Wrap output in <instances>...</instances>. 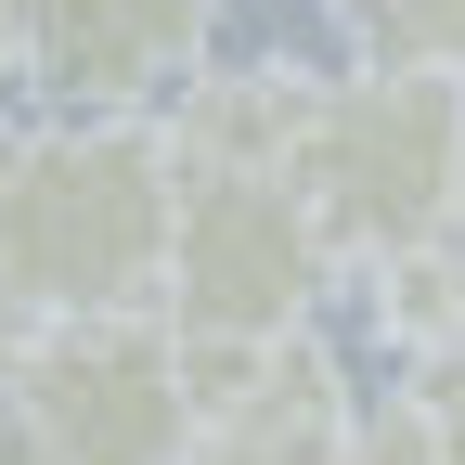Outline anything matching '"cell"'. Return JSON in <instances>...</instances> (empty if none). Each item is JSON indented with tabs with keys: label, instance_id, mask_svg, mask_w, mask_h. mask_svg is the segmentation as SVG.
Wrapping results in <instances>:
<instances>
[{
	"label": "cell",
	"instance_id": "1",
	"mask_svg": "<svg viewBox=\"0 0 465 465\" xmlns=\"http://www.w3.org/2000/svg\"><path fill=\"white\" fill-rule=\"evenodd\" d=\"M182 143L155 116H52L14 130L0 168V272L39 323L91 311H168V246H182Z\"/></svg>",
	"mask_w": 465,
	"mask_h": 465
},
{
	"label": "cell",
	"instance_id": "2",
	"mask_svg": "<svg viewBox=\"0 0 465 465\" xmlns=\"http://www.w3.org/2000/svg\"><path fill=\"white\" fill-rule=\"evenodd\" d=\"M284 182L311 194L336 259H362V272L440 259L465 232V78H401V65L323 78Z\"/></svg>",
	"mask_w": 465,
	"mask_h": 465
},
{
	"label": "cell",
	"instance_id": "3",
	"mask_svg": "<svg viewBox=\"0 0 465 465\" xmlns=\"http://www.w3.org/2000/svg\"><path fill=\"white\" fill-rule=\"evenodd\" d=\"M0 414L26 427L39 465H194L207 401H194V349L168 311H91V323H39Z\"/></svg>",
	"mask_w": 465,
	"mask_h": 465
},
{
	"label": "cell",
	"instance_id": "4",
	"mask_svg": "<svg viewBox=\"0 0 465 465\" xmlns=\"http://www.w3.org/2000/svg\"><path fill=\"white\" fill-rule=\"evenodd\" d=\"M323 284H336V246L284 168H194L182 182V246H168L182 349H284L311 336Z\"/></svg>",
	"mask_w": 465,
	"mask_h": 465
},
{
	"label": "cell",
	"instance_id": "5",
	"mask_svg": "<svg viewBox=\"0 0 465 465\" xmlns=\"http://www.w3.org/2000/svg\"><path fill=\"white\" fill-rule=\"evenodd\" d=\"M220 0H26V78L65 116H143L207 65Z\"/></svg>",
	"mask_w": 465,
	"mask_h": 465
},
{
	"label": "cell",
	"instance_id": "6",
	"mask_svg": "<svg viewBox=\"0 0 465 465\" xmlns=\"http://www.w3.org/2000/svg\"><path fill=\"white\" fill-rule=\"evenodd\" d=\"M194 401H207V440L194 465H349V375L323 362L311 336L284 349H194Z\"/></svg>",
	"mask_w": 465,
	"mask_h": 465
},
{
	"label": "cell",
	"instance_id": "7",
	"mask_svg": "<svg viewBox=\"0 0 465 465\" xmlns=\"http://www.w3.org/2000/svg\"><path fill=\"white\" fill-rule=\"evenodd\" d=\"M323 78H284V65H246V78H207L182 116H168V143H182V168H284L311 130Z\"/></svg>",
	"mask_w": 465,
	"mask_h": 465
},
{
	"label": "cell",
	"instance_id": "8",
	"mask_svg": "<svg viewBox=\"0 0 465 465\" xmlns=\"http://www.w3.org/2000/svg\"><path fill=\"white\" fill-rule=\"evenodd\" d=\"M362 65L465 78V0H375V14H362Z\"/></svg>",
	"mask_w": 465,
	"mask_h": 465
},
{
	"label": "cell",
	"instance_id": "9",
	"mask_svg": "<svg viewBox=\"0 0 465 465\" xmlns=\"http://www.w3.org/2000/svg\"><path fill=\"white\" fill-rule=\"evenodd\" d=\"M401 401H414V414H427V440L465 465V323H452L440 349H414V388H401Z\"/></svg>",
	"mask_w": 465,
	"mask_h": 465
},
{
	"label": "cell",
	"instance_id": "10",
	"mask_svg": "<svg viewBox=\"0 0 465 465\" xmlns=\"http://www.w3.org/2000/svg\"><path fill=\"white\" fill-rule=\"evenodd\" d=\"M349 465H452V452L427 440V414H414V401H388V414H362V427H349Z\"/></svg>",
	"mask_w": 465,
	"mask_h": 465
},
{
	"label": "cell",
	"instance_id": "11",
	"mask_svg": "<svg viewBox=\"0 0 465 465\" xmlns=\"http://www.w3.org/2000/svg\"><path fill=\"white\" fill-rule=\"evenodd\" d=\"M26 336H39V311H26V284L0 272V388H14V362H26Z\"/></svg>",
	"mask_w": 465,
	"mask_h": 465
},
{
	"label": "cell",
	"instance_id": "12",
	"mask_svg": "<svg viewBox=\"0 0 465 465\" xmlns=\"http://www.w3.org/2000/svg\"><path fill=\"white\" fill-rule=\"evenodd\" d=\"M26 65V0H0V78Z\"/></svg>",
	"mask_w": 465,
	"mask_h": 465
},
{
	"label": "cell",
	"instance_id": "13",
	"mask_svg": "<svg viewBox=\"0 0 465 465\" xmlns=\"http://www.w3.org/2000/svg\"><path fill=\"white\" fill-rule=\"evenodd\" d=\"M0 465H39V452H26V427H14V414H0Z\"/></svg>",
	"mask_w": 465,
	"mask_h": 465
},
{
	"label": "cell",
	"instance_id": "14",
	"mask_svg": "<svg viewBox=\"0 0 465 465\" xmlns=\"http://www.w3.org/2000/svg\"><path fill=\"white\" fill-rule=\"evenodd\" d=\"M336 14H349V26H362V14H375V0H336Z\"/></svg>",
	"mask_w": 465,
	"mask_h": 465
},
{
	"label": "cell",
	"instance_id": "15",
	"mask_svg": "<svg viewBox=\"0 0 465 465\" xmlns=\"http://www.w3.org/2000/svg\"><path fill=\"white\" fill-rule=\"evenodd\" d=\"M452 246H465V232H452Z\"/></svg>",
	"mask_w": 465,
	"mask_h": 465
}]
</instances>
